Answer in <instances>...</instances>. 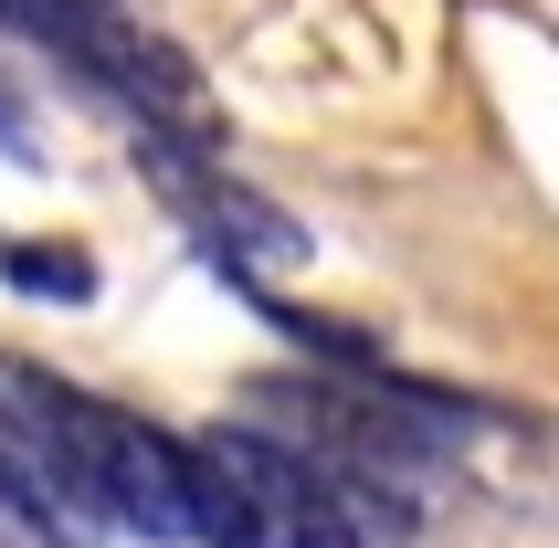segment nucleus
<instances>
[{
    "label": "nucleus",
    "mask_w": 559,
    "mask_h": 548,
    "mask_svg": "<svg viewBox=\"0 0 559 548\" xmlns=\"http://www.w3.org/2000/svg\"><path fill=\"white\" fill-rule=\"evenodd\" d=\"M0 401L53 443V464L74 475V496L95 507L106 538L127 527V538H148V548H190V443L180 432H158L127 401L74 391L43 359H0Z\"/></svg>",
    "instance_id": "f257e3e1"
},
{
    "label": "nucleus",
    "mask_w": 559,
    "mask_h": 548,
    "mask_svg": "<svg viewBox=\"0 0 559 548\" xmlns=\"http://www.w3.org/2000/svg\"><path fill=\"white\" fill-rule=\"evenodd\" d=\"M190 443L233 475V496L253 507L264 548H380V517L338 475H317L296 443H275V432H253V422H212V432H190Z\"/></svg>",
    "instance_id": "f03ea898"
},
{
    "label": "nucleus",
    "mask_w": 559,
    "mask_h": 548,
    "mask_svg": "<svg viewBox=\"0 0 559 548\" xmlns=\"http://www.w3.org/2000/svg\"><path fill=\"white\" fill-rule=\"evenodd\" d=\"M138 158H148V180L169 190V212L190 222V243L212 253L233 285L307 264V222H296V212H275L264 190H243L233 169H212V148H190V138H148Z\"/></svg>",
    "instance_id": "7ed1b4c3"
},
{
    "label": "nucleus",
    "mask_w": 559,
    "mask_h": 548,
    "mask_svg": "<svg viewBox=\"0 0 559 548\" xmlns=\"http://www.w3.org/2000/svg\"><path fill=\"white\" fill-rule=\"evenodd\" d=\"M0 517L22 527V538H43V548H95L106 527H95V507L74 496V475L53 464V443L0 401Z\"/></svg>",
    "instance_id": "20e7f679"
},
{
    "label": "nucleus",
    "mask_w": 559,
    "mask_h": 548,
    "mask_svg": "<svg viewBox=\"0 0 559 548\" xmlns=\"http://www.w3.org/2000/svg\"><path fill=\"white\" fill-rule=\"evenodd\" d=\"M0 285L32 306H85L95 296V253L85 243H0Z\"/></svg>",
    "instance_id": "39448f33"
},
{
    "label": "nucleus",
    "mask_w": 559,
    "mask_h": 548,
    "mask_svg": "<svg viewBox=\"0 0 559 548\" xmlns=\"http://www.w3.org/2000/svg\"><path fill=\"white\" fill-rule=\"evenodd\" d=\"M127 0H0V22L11 32H32V43H53L63 63H74V43H85L95 22H117Z\"/></svg>",
    "instance_id": "423d86ee"
},
{
    "label": "nucleus",
    "mask_w": 559,
    "mask_h": 548,
    "mask_svg": "<svg viewBox=\"0 0 559 548\" xmlns=\"http://www.w3.org/2000/svg\"><path fill=\"white\" fill-rule=\"evenodd\" d=\"M0 158H43V138H32V106H22V85H11V63H0Z\"/></svg>",
    "instance_id": "0eeeda50"
}]
</instances>
